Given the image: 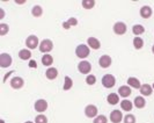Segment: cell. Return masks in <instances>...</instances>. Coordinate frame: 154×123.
Segmentation results:
<instances>
[{
  "label": "cell",
  "mask_w": 154,
  "mask_h": 123,
  "mask_svg": "<svg viewBox=\"0 0 154 123\" xmlns=\"http://www.w3.org/2000/svg\"><path fill=\"white\" fill-rule=\"evenodd\" d=\"M42 64L44 66H51L54 64V57L50 54L43 55V57H42Z\"/></svg>",
  "instance_id": "23"
},
{
  "label": "cell",
  "mask_w": 154,
  "mask_h": 123,
  "mask_svg": "<svg viewBox=\"0 0 154 123\" xmlns=\"http://www.w3.org/2000/svg\"><path fill=\"white\" fill-rule=\"evenodd\" d=\"M45 76L49 80H54V79L58 77V70L56 69V68H49V69L46 70Z\"/></svg>",
  "instance_id": "19"
},
{
  "label": "cell",
  "mask_w": 154,
  "mask_h": 123,
  "mask_svg": "<svg viewBox=\"0 0 154 123\" xmlns=\"http://www.w3.org/2000/svg\"><path fill=\"white\" fill-rule=\"evenodd\" d=\"M133 106L134 105L130 100H128V99H124L123 101H121V108H122V110H124V112H131Z\"/></svg>",
  "instance_id": "22"
},
{
  "label": "cell",
  "mask_w": 154,
  "mask_h": 123,
  "mask_svg": "<svg viewBox=\"0 0 154 123\" xmlns=\"http://www.w3.org/2000/svg\"><path fill=\"white\" fill-rule=\"evenodd\" d=\"M102 85L106 88H112L116 85V78L112 74H104L102 77Z\"/></svg>",
  "instance_id": "3"
},
{
  "label": "cell",
  "mask_w": 154,
  "mask_h": 123,
  "mask_svg": "<svg viewBox=\"0 0 154 123\" xmlns=\"http://www.w3.org/2000/svg\"><path fill=\"white\" fill-rule=\"evenodd\" d=\"M24 43H26L27 49H36L41 42L38 41V37H37V36L30 35V36H28V37L26 39V42H24Z\"/></svg>",
  "instance_id": "4"
},
{
  "label": "cell",
  "mask_w": 154,
  "mask_h": 123,
  "mask_svg": "<svg viewBox=\"0 0 154 123\" xmlns=\"http://www.w3.org/2000/svg\"><path fill=\"white\" fill-rule=\"evenodd\" d=\"M139 91L141 93V96H149L153 93V87L148 84H143Z\"/></svg>",
  "instance_id": "15"
},
{
  "label": "cell",
  "mask_w": 154,
  "mask_h": 123,
  "mask_svg": "<svg viewBox=\"0 0 154 123\" xmlns=\"http://www.w3.org/2000/svg\"><path fill=\"white\" fill-rule=\"evenodd\" d=\"M107 101H108L109 105H112V106L117 105L119 102V95H118V93H110L108 95V98H107Z\"/></svg>",
  "instance_id": "21"
},
{
  "label": "cell",
  "mask_w": 154,
  "mask_h": 123,
  "mask_svg": "<svg viewBox=\"0 0 154 123\" xmlns=\"http://www.w3.org/2000/svg\"><path fill=\"white\" fill-rule=\"evenodd\" d=\"M97 113H99V109L95 105H87L85 108V115L88 117V118H95L97 116Z\"/></svg>",
  "instance_id": "6"
},
{
  "label": "cell",
  "mask_w": 154,
  "mask_h": 123,
  "mask_svg": "<svg viewBox=\"0 0 154 123\" xmlns=\"http://www.w3.org/2000/svg\"><path fill=\"white\" fill-rule=\"evenodd\" d=\"M111 64H112V59H111V57L108 56V55L101 56L100 59H99V65H100L101 68H103V69H108Z\"/></svg>",
  "instance_id": "11"
},
{
  "label": "cell",
  "mask_w": 154,
  "mask_h": 123,
  "mask_svg": "<svg viewBox=\"0 0 154 123\" xmlns=\"http://www.w3.org/2000/svg\"><path fill=\"white\" fill-rule=\"evenodd\" d=\"M29 65H30L31 68H34V66H36V64H35V62H30V64H29Z\"/></svg>",
  "instance_id": "39"
},
{
  "label": "cell",
  "mask_w": 154,
  "mask_h": 123,
  "mask_svg": "<svg viewBox=\"0 0 154 123\" xmlns=\"http://www.w3.org/2000/svg\"><path fill=\"white\" fill-rule=\"evenodd\" d=\"M140 16L143 17V19H149L152 14H153V11H152V8L149 7V6H143V7L140 8Z\"/></svg>",
  "instance_id": "16"
},
{
  "label": "cell",
  "mask_w": 154,
  "mask_h": 123,
  "mask_svg": "<svg viewBox=\"0 0 154 123\" xmlns=\"http://www.w3.org/2000/svg\"><path fill=\"white\" fill-rule=\"evenodd\" d=\"M19 58L22 61H28L31 58V51L29 49H21L19 51Z\"/></svg>",
  "instance_id": "20"
},
{
  "label": "cell",
  "mask_w": 154,
  "mask_h": 123,
  "mask_svg": "<svg viewBox=\"0 0 154 123\" xmlns=\"http://www.w3.org/2000/svg\"><path fill=\"white\" fill-rule=\"evenodd\" d=\"M133 105H134V107H137L138 109H143V108L146 106V100L141 95L140 96H136L134 101H133Z\"/></svg>",
  "instance_id": "17"
},
{
  "label": "cell",
  "mask_w": 154,
  "mask_h": 123,
  "mask_svg": "<svg viewBox=\"0 0 154 123\" xmlns=\"http://www.w3.org/2000/svg\"><path fill=\"white\" fill-rule=\"evenodd\" d=\"M128 85L130 87H132V88H136V90H140V87H141V84H140L139 79L134 77H130L128 79Z\"/></svg>",
  "instance_id": "18"
},
{
  "label": "cell",
  "mask_w": 154,
  "mask_h": 123,
  "mask_svg": "<svg viewBox=\"0 0 154 123\" xmlns=\"http://www.w3.org/2000/svg\"><path fill=\"white\" fill-rule=\"evenodd\" d=\"M132 33L136 35V36H140L145 33V27L141 26V24H134L132 27Z\"/></svg>",
  "instance_id": "24"
},
{
  "label": "cell",
  "mask_w": 154,
  "mask_h": 123,
  "mask_svg": "<svg viewBox=\"0 0 154 123\" xmlns=\"http://www.w3.org/2000/svg\"><path fill=\"white\" fill-rule=\"evenodd\" d=\"M78 70L82 74H88L91 72V70H92V64L87 61H81L78 64Z\"/></svg>",
  "instance_id": "7"
},
{
  "label": "cell",
  "mask_w": 154,
  "mask_h": 123,
  "mask_svg": "<svg viewBox=\"0 0 154 123\" xmlns=\"http://www.w3.org/2000/svg\"><path fill=\"white\" fill-rule=\"evenodd\" d=\"M0 13H1V15H0V20H2V19H4V16H5V11H4L2 8H0Z\"/></svg>",
  "instance_id": "37"
},
{
  "label": "cell",
  "mask_w": 154,
  "mask_h": 123,
  "mask_svg": "<svg viewBox=\"0 0 154 123\" xmlns=\"http://www.w3.org/2000/svg\"><path fill=\"white\" fill-rule=\"evenodd\" d=\"M24 123H35V122H31V121H27V122H24Z\"/></svg>",
  "instance_id": "40"
},
{
  "label": "cell",
  "mask_w": 154,
  "mask_h": 123,
  "mask_svg": "<svg viewBox=\"0 0 154 123\" xmlns=\"http://www.w3.org/2000/svg\"><path fill=\"white\" fill-rule=\"evenodd\" d=\"M124 123H136V116L132 114H128L124 116Z\"/></svg>",
  "instance_id": "31"
},
{
  "label": "cell",
  "mask_w": 154,
  "mask_h": 123,
  "mask_svg": "<svg viewBox=\"0 0 154 123\" xmlns=\"http://www.w3.org/2000/svg\"><path fill=\"white\" fill-rule=\"evenodd\" d=\"M87 46L93 50H99L101 48V42L96 37H88L87 39Z\"/></svg>",
  "instance_id": "13"
},
{
  "label": "cell",
  "mask_w": 154,
  "mask_h": 123,
  "mask_svg": "<svg viewBox=\"0 0 154 123\" xmlns=\"http://www.w3.org/2000/svg\"><path fill=\"white\" fill-rule=\"evenodd\" d=\"M8 30H9L8 24H6V23H1L0 24V36H5L8 33Z\"/></svg>",
  "instance_id": "29"
},
{
  "label": "cell",
  "mask_w": 154,
  "mask_h": 123,
  "mask_svg": "<svg viewBox=\"0 0 154 123\" xmlns=\"http://www.w3.org/2000/svg\"><path fill=\"white\" fill-rule=\"evenodd\" d=\"M34 108L37 113H44L46 109H48V102H46L44 99H39L35 102L34 105Z\"/></svg>",
  "instance_id": "10"
},
{
  "label": "cell",
  "mask_w": 154,
  "mask_h": 123,
  "mask_svg": "<svg viewBox=\"0 0 154 123\" xmlns=\"http://www.w3.org/2000/svg\"><path fill=\"white\" fill-rule=\"evenodd\" d=\"M123 120V114L121 110L118 109H115L110 113V121L112 123H121Z\"/></svg>",
  "instance_id": "12"
},
{
  "label": "cell",
  "mask_w": 154,
  "mask_h": 123,
  "mask_svg": "<svg viewBox=\"0 0 154 123\" xmlns=\"http://www.w3.org/2000/svg\"><path fill=\"white\" fill-rule=\"evenodd\" d=\"M73 86V80L71 79V77L66 76L65 77V80H64V86H63V90L64 91H69Z\"/></svg>",
  "instance_id": "27"
},
{
  "label": "cell",
  "mask_w": 154,
  "mask_h": 123,
  "mask_svg": "<svg viewBox=\"0 0 154 123\" xmlns=\"http://www.w3.org/2000/svg\"><path fill=\"white\" fill-rule=\"evenodd\" d=\"M39 51L41 52H43V54H49L52 49H54V43H52V41L49 39H44L41 43H39Z\"/></svg>",
  "instance_id": "2"
},
{
  "label": "cell",
  "mask_w": 154,
  "mask_h": 123,
  "mask_svg": "<svg viewBox=\"0 0 154 123\" xmlns=\"http://www.w3.org/2000/svg\"><path fill=\"white\" fill-rule=\"evenodd\" d=\"M67 22H69V24L71 26V27H75L78 24V19H75V17H69V20H67Z\"/></svg>",
  "instance_id": "34"
},
{
  "label": "cell",
  "mask_w": 154,
  "mask_h": 123,
  "mask_svg": "<svg viewBox=\"0 0 154 123\" xmlns=\"http://www.w3.org/2000/svg\"><path fill=\"white\" fill-rule=\"evenodd\" d=\"M91 54V48L86 44H79L75 49V55H77L78 58L80 59H85L87 58Z\"/></svg>",
  "instance_id": "1"
},
{
  "label": "cell",
  "mask_w": 154,
  "mask_h": 123,
  "mask_svg": "<svg viewBox=\"0 0 154 123\" xmlns=\"http://www.w3.org/2000/svg\"><path fill=\"white\" fill-rule=\"evenodd\" d=\"M133 46H134V49H137V50L143 49V46H144V39H141V37H139V36H136V37L133 39Z\"/></svg>",
  "instance_id": "26"
},
{
  "label": "cell",
  "mask_w": 154,
  "mask_h": 123,
  "mask_svg": "<svg viewBox=\"0 0 154 123\" xmlns=\"http://www.w3.org/2000/svg\"><path fill=\"white\" fill-rule=\"evenodd\" d=\"M12 63H13V59H12L11 55L5 54V52L0 55V66H1L2 69L9 68V66L12 65Z\"/></svg>",
  "instance_id": "5"
},
{
  "label": "cell",
  "mask_w": 154,
  "mask_h": 123,
  "mask_svg": "<svg viewBox=\"0 0 154 123\" xmlns=\"http://www.w3.org/2000/svg\"><path fill=\"white\" fill-rule=\"evenodd\" d=\"M93 123H108V118L104 115H97L94 118Z\"/></svg>",
  "instance_id": "30"
},
{
  "label": "cell",
  "mask_w": 154,
  "mask_h": 123,
  "mask_svg": "<svg viewBox=\"0 0 154 123\" xmlns=\"http://www.w3.org/2000/svg\"><path fill=\"white\" fill-rule=\"evenodd\" d=\"M15 2L16 4H20V5H21V4H26V0H16Z\"/></svg>",
  "instance_id": "38"
},
{
  "label": "cell",
  "mask_w": 154,
  "mask_h": 123,
  "mask_svg": "<svg viewBox=\"0 0 154 123\" xmlns=\"http://www.w3.org/2000/svg\"><path fill=\"white\" fill-rule=\"evenodd\" d=\"M81 5L85 9H92L95 6V1L94 0H82L81 1Z\"/></svg>",
  "instance_id": "28"
},
{
  "label": "cell",
  "mask_w": 154,
  "mask_h": 123,
  "mask_svg": "<svg viewBox=\"0 0 154 123\" xmlns=\"http://www.w3.org/2000/svg\"><path fill=\"white\" fill-rule=\"evenodd\" d=\"M114 33H115L116 35H124L126 30H128V27H126V24L122 21H118V22H116L114 24Z\"/></svg>",
  "instance_id": "8"
},
{
  "label": "cell",
  "mask_w": 154,
  "mask_h": 123,
  "mask_svg": "<svg viewBox=\"0 0 154 123\" xmlns=\"http://www.w3.org/2000/svg\"><path fill=\"white\" fill-rule=\"evenodd\" d=\"M152 52H153V54H154V46H152Z\"/></svg>",
  "instance_id": "41"
},
{
  "label": "cell",
  "mask_w": 154,
  "mask_h": 123,
  "mask_svg": "<svg viewBox=\"0 0 154 123\" xmlns=\"http://www.w3.org/2000/svg\"><path fill=\"white\" fill-rule=\"evenodd\" d=\"M9 85H11V87L14 88V90H20V88H22L23 85H24V80H23L21 77H14L11 79Z\"/></svg>",
  "instance_id": "9"
},
{
  "label": "cell",
  "mask_w": 154,
  "mask_h": 123,
  "mask_svg": "<svg viewBox=\"0 0 154 123\" xmlns=\"http://www.w3.org/2000/svg\"><path fill=\"white\" fill-rule=\"evenodd\" d=\"M35 123H48V118H46L45 115L39 114V115L36 116V118H35Z\"/></svg>",
  "instance_id": "32"
},
{
  "label": "cell",
  "mask_w": 154,
  "mask_h": 123,
  "mask_svg": "<svg viewBox=\"0 0 154 123\" xmlns=\"http://www.w3.org/2000/svg\"><path fill=\"white\" fill-rule=\"evenodd\" d=\"M12 73H13V71H9V72H7V73L5 74V77H4V79H2V81H4V83H6V81H7V78L9 77V76H11Z\"/></svg>",
  "instance_id": "35"
},
{
  "label": "cell",
  "mask_w": 154,
  "mask_h": 123,
  "mask_svg": "<svg viewBox=\"0 0 154 123\" xmlns=\"http://www.w3.org/2000/svg\"><path fill=\"white\" fill-rule=\"evenodd\" d=\"M96 83V77L95 76H93V74H88L87 78H86V84L87 85H94Z\"/></svg>",
  "instance_id": "33"
},
{
  "label": "cell",
  "mask_w": 154,
  "mask_h": 123,
  "mask_svg": "<svg viewBox=\"0 0 154 123\" xmlns=\"http://www.w3.org/2000/svg\"><path fill=\"white\" fill-rule=\"evenodd\" d=\"M152 87H153V90H154V84H153V85H152Z\"/></svg>",
  "instance_id": "43"
},
{
  "label": "cell",
  "mask_w": 154,
  "mask_h": 123,
  "mask_svg": "<svg viewBox=\"0 0 154 123\" xmlns=\"http://www.w3.org/2000/svg\"><path fill=\"white\" fill-rule=\"evenodd\" d=\"M0 123H5V121H4V120H1V121H0Z\"/></svg>",
  "instance_id": "42"
},
{
  "label": "cell",
  "mask_w": 154,
  "mask_h": 123,
  "mask_svg": "<svg viewBox=\"0 0 154 123\" xmlns=\"http://www.w3.org/2000/svg\"><path fill=\"white\" fill-rule=\"evenodd\" d=\"M31 14L34 17H39L43 14V8L41 7L39 5H35L34 7L31 8Z\"/></svg>",
  "instance_id": "25"
},
{
  "label": "cell",
  "mask_w": 154,
  "mask_h": 123,
  "mask_svg": "<svg viewBox=\"0 0 154 123\" xmlns=\"http://www.w3.org/2000/svg\"><path fill=\"white\" fill-rule=\"evenodd\" d=\"M63 28H64V29H69V28H71V26L69 24L67 21H64V22H63Z\"/></svg>",
  "instance_id": "36"
},
{
  "label": "cell",
  "mask_w": 154,
  "mask_h": 123,
  "mask_svg": "<svg viewBox=\"0 0 154 123\" xmlns=\"http://www.w3.org/2000/svg\"><path fill=\"white\" fill-rule=\"evenodd\" d=\"M132 93V90L130 88V86H128V85H123V86H121L119 88H118V95H121L122 98H128V96H130Z\"/></svg>",
  "instance_id": "14"
}]
</instances>
